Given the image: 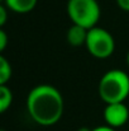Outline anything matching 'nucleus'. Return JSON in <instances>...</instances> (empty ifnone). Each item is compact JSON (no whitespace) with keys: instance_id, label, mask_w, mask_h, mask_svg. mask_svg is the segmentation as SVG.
Returning a JSON list of instances; mask_svg holds the SVG:
<instances>
[{"instance_id":"nucleus-1","label":"nucleus","mask_w":129,"mask_h":131,"mask_svg":"<svg viewBox=\"0 0 129 131\" xmlns=\"http://www.w3.org/2000/svg\"><path fill=\"white\" fill-rule=\"evenodd\" d=\"M31 118L41 126H53L63 116L65 102L61 92L53 85L39 84L32 88L25 101Z\"/></svg>"},{"instance_id":"nucleus-2","label":"nucleus","mask_w":129,"mask_h":131,"mask_svg":"<svg viewBox=\"0 0 129 131\" xmlns=\"http://www.w3.org/2000/svg\"><path fill=\"white\" fill-rule=\"evenodd\" d=\"M97 92L106 104L124 102L129 95V75L120 69L106 71L99 82Z\"/></svg>"},{"instance_id":"nucleus-3","label":"nucleus","mask_w":129,"mask_h":131,"mask_svg":"<svg viewBox=\"0 0 129 131\" xmlns=\"http://www.w3.org/2000/svg\"><path fill=\"white\" fill-rule=\"evenodd\" d=\"M66 12L72 24L81 26L86 29L96 27L101 15L97 0H68Z\"/></svg>"},{"instance_id":"nucleus-4","label":"nucleus","mask_w":129,"mask_h":131,"mask_svg":"<svg viewBox=\"0 0 129 131\" xmlns=\"http://www.w3.org/2000/svg\"><path fill=\"white\" fill-rule=\"evenodd\" d=\"M85 47L95 59H108L115 51V40L113 35L101 27H92L87 31Z\"/></svg>"},{"instance_id":"nucleus-5","label":"nucleus","mask_w":129,"mask_h":131,"mask_svg":"<svg viewBox=\"0 0 129 131\" xmlns=\"http://www.w3.org/2000/svg\"><path fill=\"white\" fill-rule=\"evenodd\" d=\"M104 120L106 125L114 129L122 127L129 120V108L124 102L109 103L104 110Z\"/></svg>"},{"instance_id":"nucleus-6","label":"nucleus","mask_w":129,"mask_h":131,"mask_svg":"<svg viewBox=\"0 0 129 131\" xmlns=\"http://www.w3.org/2000/svg\"><path fill=\"white\" fill-rule=\"evenodd\" d=\"M87 31L89 29H86L81 26L72 24L66 32V40H67L68 45H71L74 47L85 46L86 38H87Z\"/></svg>"},{"instance_id":"nucleus-7","label":"nucleus","mask_w":129,"mask_h":131,"mask_svg":"<svg viewBox=\"0 0 129 131\" xmlns=\"http://www.w3.org/2000/svg\"><path fill=\"white\" fill-rule=\"evenodd\" d=\"M1 1L10 12L18 14H27L32 12L38 3V0H1Z\"/></svg>"},{"instance_id":"nucleus-8","label":"nucleus","mask_w":129,"mask_h":131,"mask_svg":"<svg viewBox=\"0 0 129 131\" xmlns=\"http://www.w3.org/2000/svg\"><path fill=\"white\" fill-rule=\"evenodd\" d=\"M13 103V92L11 89L5 85H0V112L4 113L9 110V107Z\"/></svg>"},{"instance_id":"nucleus-9","label":"nucleus","mask_w":129,"mask_h":131,"mask_svg":"<svg viewBox=\"0 0 129 131\" xmlns=\"http://www.w3.org/2000/svg\"><path fill=\"white\" fill-rule=\"evenodd\" d=\"M13 74V69L10 62L5 56H0V85H5L10 82Z\"/></svg>"},{"instance_id":"nucleus-10","label":"nucleus","mask_w":129,"mask_h":131,"mask_svg":"<svg viewBox=\"0 0 129 131\" xmlns=\"http://www.w3.org/2000/svg\"><path fill=\"white\" fill-rule=\"evenodd\" d=\"M8 12H10L4 4L0 5V27H4L8 20Z\"/></svg>"},{"instance_id":"nucleus-11","label":"nucleus","mask_w":129,"mask_h":131,"mask_svg":"<svg viewBox=\"0 0 129 131\" xmlns=\"http://www.w3.org/2000/svg\"><path fill=\"white\" fill-rule=\"evenodd\" d=\"M8 46V35L4 29H0V51L3 52Z\"/></svg>"},{"instance_id":"nucleus-12","label":"nucleus","mask_w":129,"mask_h":131,"mask_svg":"<svg viewBox=\"0 0 129 131\" xmlns=\"http://www.w3.org/2000/svg\"><path fill=\"white\" fill-rule=\"evenodd\" d=\"M115 1H117V5L119 9L129 13V0H115Z\"/></svg>"},{"instance_id":"nucleus-13","label":"nucleus","mask_w":129,"mask_h":131,"mask_svg":"<svg viewBox=\"0 0 129 131\" xmlns=\"http://www.w3.org/2000/svg\"><path fill=\"white\" fill-rule=\"evenodd\" d=\"M91 131H117L114 127L109 126V125H103V126H96L94 127Z\"/></svg>"},{"instance_id":"nucleus-14","label":"nucleus","mask_w":129,"mask_h":131,"mask_svg":"<svg viewBox=\"0 0 129 131\" xmlns=\"http://www.w3.org/2000/svg\"><path fill=\"white\" fill-rule=\"evenodd\" d=\"M92 129H89V127H80L77 131H91Z\"/></svg>"},{"instance_id":"nucleus-15","label":"nucleus","mask_w":129,"mask_h":131,"mask_svg":"<svg viewBox=\"0 0 129 131\" xmlns=\"http://www.w3.org/2000/svg\"><path fill=\"white\" fill-rule=\"evenodd\" d=\"M125 60H127V65H128V68H129V51L127 52V57H125Z\"/></svg>"},{"instance_id":"nucleus-16","label":"nucleus","mask_w":129,"mask_h":131,"mask_svg":"<svg viewBox=\"0 0 129 131\" xmlns=\"http://www.w3.org/2000/svg\"><path fill=\"white\" fill-rule=\"evenodd\" d=\"M0 131H6V130H4V129H3V130H0Z\"/></svg>"}]
</instances>
